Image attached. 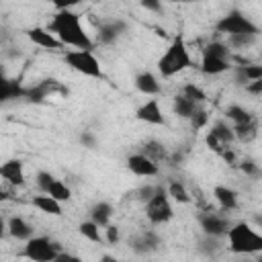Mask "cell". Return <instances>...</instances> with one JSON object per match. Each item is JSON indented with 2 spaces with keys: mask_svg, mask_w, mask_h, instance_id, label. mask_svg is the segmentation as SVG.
Wrapping results in <instances>:
<instances>
[{
  "mask_svg": "<svg viewBox=\"0 0 262 262\" xmlns=\"http://www.w3.org/2000/svg\"><path fill=\"white\" fill-rule=\"evenodd\" d=\"M203 53L213 55V57H219V59H227V61H229V49H227L225 43H219V41H211L209 45H205Z\"/></svg>",
  "mask_w": 262,
  "mask_h": 262,
  "instance_id": "obj_30",
  "label": "cell"
},
{
  "mask_svg": "<svg viewBox=\"0 0 262 262\" xmlns=\"http://www.w3.org/2000/svg\"><path fill=\"white\" fill-rule=\"evenodd\" d=\"M119 239H121L119 227H117V225H106V242H108V244H117Z\"/></svg>",
  "mask_w": 262,
  "mask_h": 262,
  "instance_id": "obj_35",
  "label": "cell"
},
{
  "mask_svg": "<svg viewBox=\"0 0 262 262\" xmlns=\"http://www.w3.org/2000/svg\"><path fill=\"white\" fill-rule=\"evenodd\" d=\"M18 96H25V90L16 82H12L0 74V102L10 100V98H18Z\"/></svg>",
  "mask_w": 262,
  "mask_h": 262,
  "instance_id": "obj_20",
  "label": "cell"
},
{
  "mask_svg": "<svg viewBox=\"0 0 262 262\" xmlns=\"http://www.w3.org/2000/svg\"><path fill=\"white\" fill-rule=\"evenodd\" d=\"M256 262H258V260H256Z\"/></svg>",
  "mask_w": 262,
  "mask_h": 262,
  "instance_id": "obj_45",
  "label": "cell"
},
{
  "mask_svg": "<svg viewBox=\"0 0 262 262\" xmlns=\"http://www.w3.org/2000/svg\"><path fill=\"white\" fill-rule=\"evenodd\" d=\"M27 37H29L35 45H39V47H43V49H49V51H59V49L63 47L45 27H33V29H29V31H27Z\"/></svg>",
  "mask_w": 262,
  "mask_h": 262,
  "instance_id": "obj_12",
  "label": "cell"
},
{
  "mask_svg": "<svg viewBox=\"0 0 262 262\" xmlns=\"http://www.w3.org/2000/svg\"><path fill=\"white\" fill-rule=\"evenodd\" d=\"M158 244H160V239H158L156 233H143L141 237L135 239L133 250L139 252V254H145V252H154V250L158 248Z\"/></svg>",
  "mask_w": 262,
  "mask_h": 262,
  "instance_id": "obj_27",
  "label": "cell"
},
{
  "mask_svg": "<svg viewBox=\"0 0 262 262\" xmlns=\"http://www.w3.org/2000/svg\"><path fill=\"white\" fill-rule=\"evenodd\" d=\"M215 31L217 33H223V35H256L260 33L258 25H254L242 10L233 8L229 10L227 14H223L217 23H215Z\"/></svg>",
  "mask_w": 262,
  "mask_h": 262,
  "instance_id": "obj_4",
  "label": "cell"
},
{
  "mask_svg": "<svg viewBox=\"0 0 262 262\" xmlns=\"http://www.w3.org/2000/svg\"><path fill=\"white\" fill-rule=\"evenodd\" d=\"M231 68V63L227 59H219V57H213V55H207L203 53V59H201V72L205 76H217V74H223Z\"/></svg>",
  "mask_w": 262,
  "mask_h": 262,
  "instance_id": "obj_14",
  "label": "cell"
},
{
  "mask_svg": "<svg viewBox=\"0 0 262 262\" xmlns=\"http://www.w3.org/2000/svg\"><path fill=\"white\" fill-rule=\"evenodd\" d=\"M78 231H80V235H84L86 239H90V242H94V244H100V242H102L100 227H98L96 223H92L90 219H88V221H82L80 227H78Z\"/></svg>",
  "mask_w": 262,
  "mask_h": 262,
  "instance_id": "obj_29",
  "label": "cell"
},
{
  "mask_svg": "<svg viewBox=\"0 0 262 262\" xmlns=\"http://www.w3.org/2000/svg\"><path fill=\"white\" fill-rule=\"evenodd\" d=\"M80 141H82L84 145H88V147H94V137H92L90 133H82V137H80Z\"/></svg>",
  "mask_w": 262,
  "mask_h": 262,
  "instance_id": "obj_41",
  "label": "cell"
},
{
  "mask_svg": "<svg viewBox=\"0 0 262 262\" xmlns=\"http://www.w3.org/2000/svg\"><path fill=\"white\" fill-rule=\"evenodd\" d=\"M182 94H184L186 98H190L192 102H196V104H201V102H205V100H207V94H205L196 84H184Z\"/></svg>",
  "mask_w": 262,
  "mask_h": 262,
  "instance_id": "obj_31",
  "label": "cell"
},
{
  "mask_svg": "<svg viewBox=\"0 0 262 262\" xmlns=\"http://www.w3.org/2000/svg\"><path fill=\"white\" fill-rule=\"evenodd\" d=\"M127 168L135 174V176H158L160 174V168L156 162H151L149 158H145L143 154H133L127 158Z\"/></svg>",
  "mask_w": 262,
  "mask_h": 262,
  "instance_id": "obj_11",
  "label": "cell"
},
{
  "mask_svg": "<svg viewBox=\"0 0 262 262\" xmlns=\"http://www.w3.org/2000/svg\"><path fill=\"white\" fill-rule=\"evenodd\" d=\"M35 180H37V186L41 188V192H43V194H47V190H49L51 182L55 180V176H53L51 172H47V170H39Z\"/></svg>",
  "mask_w": 262,
  "mask_h": 262,
  "instance_id": "obj_32",
  "label": "cell"
},
{
  "mask_svg": "<svg viewBox=\"0 0 262 262\" xmlns=\"http://www.w3.org/2000/svg\"><path fill=\"white\" fill-rule=\"evenodd\" d=\"M256 41V35H231L229 37V45L231 47H246L250 43Z\"/></svg>",
  "mask_w": 262,
  "mask_h": 262,
  "instance_id": "obj_33",
  "label": "cell"
},
{
  "mask_svg": "<svg viewBox=\"0 0 262 262\" xmlns=\"http://www.w3.org/2000/svg\"><path fill=\"white\" fill-rule=\"evenodd\" d=\"M199 223H201V229L205 231V235L209 237H219V235H225L231 227L229 219L219 215V213H203L199 215Z\"/></svg>",
  "mask_w": 262,
  "mask_h": 262,
  "instance_id": "obj_8",
  "label": "cell"
},
{
  "mask_svg": "<svg viewBox=\"0 0 262 262\" xmlns=\"http://www.w3.org/2000/svg\"><path fill=\"white\" fill-rule=\"evenodd\" d=\"M233 254H256L262 250V235L246 221H237L225 233Z\"/></svg>",
  "mask_w": 262,
  "mask_h": 262,
  "instance_id": "obj_3",
  "label": "cell"
},
{
  "mask_svg": "<svg viewBox=\"0 0 262 262\" xmlns=\"http://www.w3.org/2000/svg\"><path fill=\"white\" fill-rule=\"evenodd\" d=\"M225 115H227L229 121H233V125H244V123H250V121L254 119V115H252L250 111H246L244 106H239V104L227 106Z\"/></svg>",
  "mask_w": 262,
  "mask_h": 262,
  "instance_id": "obj_25",
  "label": "cell"
},
{
  "mask_svg": "<svg viewBox=\"0 0 262 262\" xmlns=\"http://www.w3.org/2000/svg\"><path fill=\"white\" fill-rule=\"evenodd\" d=\"M141 6L145 8V10H162V4L160 2H151V0H147V2H141Z\"/></svg>",
  "mask_w": 262,
  "mask_h": 262,
  "instance_id": "obj_40",
  "label": "cell"
},
{
  "mask_svg": "<svg viewBox=\"0 0 262 262\" xmlns=\"http://www.w3.org/2000/svg\"><path fill=\"white\" fill-rule=\"evenodd\" d=\"M0 178L6 180L12 186H23L25 184V166L20 160L10 158L0 164Z\"/></svg>",
  "mask_w": 262,
  "mask_h": 262,
  "instance_id": "obj_9",
  "label": "cell"
},
{
  "mask_svg": "<svg viewBox=\"0 0 262 262\" xmlns=\"http://www.w3.org/2000/svg\"><path fill=\"white\" fill-rule=\"evenodd\" d=\"M4 199H6V192H4L2 188H0V201H4Z\"/></svg>",
  "mask_w": 262,
  "mask_h": 262,
  "instance_id": "obj_44",
  "label": "cell"
},
{
  "mask_svg": "<svg viewBox=\"0 0 262 262\" xmlns=\"http://www.w3.org/2000/svg\"><path fill=\"white\" fill-rule=\"evenodd\" d=\"M242 170L248 172V174H254L258 168H256V164H254L252 160H246V162H242Z\"/></svg>",
  "mask_w": 262,
  "mask_h": 262,
  "instance_id": "obj_39",
  "label": "cell"
},
{
  "mask_svg": "<svg viewBox=\"0 0 262 262\" xmlns=\"http://www.w3.org/2000/svg\"><path fill=\"white\" fill-rule=\"evenodd\" d=\"M111 215H113V207L108 203H96L92 209H90V221L96 223L98 227H106L108 221H111Z\"/></svg>",
  "mask_w": 262,
  "mask_h": 262,
  "instance_id": "obj_17",
  "label": "cell"
},
{
  "mask_svg": "<svg viewBox=\"0 0 262 262\" xmlns=\"http://www.w3.org/2000/svg\"><path fill=\"white\" fill-rule=\"evenodd\" d=\"M51 262H82V258H78L76 254H68V252H59Z\"/></svg>",
  "mask_w": 262,
  "mask_h": 262,
  "instance_id": "obj_36",
  "label": "cell"
},
{
  "mask_svg": "<svg viewBox=\"0 0 262 262\" xmlns=\"http://www.w3.org/2000/svg\"><path fill=\"white\" fill-rule=\"evenodd\" d=\"M154 190H156V186H143V188L139 190V199L147 203V201L151 199V194H154Z\"/></svg>",
  "mask_w": 262,
  "mask_h": 262,
  "instance_id": "obj_38",
  "label": "cell"
},
{
  "mask_svg": "<svg viewBox=\"0 0 262 262\" xmlns=\"http://www.w3.org/2000/svg\"><path fill=\"white\" fill-rule=\"evenodd\" d=\"M59 252H61L59 244L51 242L45 235H37V237L27 239V244L23 248V256L31 262H51Z\"/></svg>",
  "mask_w": 262,
  "mask_h": 262,
  "instance_id": "obj_7",
  "label": "cell"
},
{
  "mask_svg": "<svg viewBox=\"0 0 262 262\" xmlns=\"http://www.w3.org/2000/svg\"><path fill=\"white\" fill-rule=\"evenodd\" d=\"M192 66V59H190V53H188V47L184 43V37L182 35H176L170 43V47L164 51V55L158 59V70L164 78H172L180 72H184L186 68Z\"/></svg>",
  "mask_w": 262,
  "mask_h": 262,
  "instance_id": "obj_2",
  "label": "cell"
},
{
  "mask_svg": "<svg viewBox=\"0 0 262 262\" xmlns=\"http://www.w3.org/2000/svg\"><path fill=\"white\" fill-rule=\"evenodd\" d=\"M4 233H6V223H4V219L0 217V237H2Z\"/></svg>",
  "mask_w": 262,
  "mask_h": 262,
  "instance_id": "obj_42",
  "label": "cell"
},
{
  "mask_svg": "<svg viewBox=\"0 0 262 262\" xmlns=\"http://www.w3.org/2000/svg\"><path fill=\"white\" fill-rule=\"evenodd\" d=\"M213 196L219 203V207L225 209V211H231V209L237 207V192L233 188H229V186H221V184L215 186L213 188Z\"/></svg>",
  "mask_w": 262,
  "mask_h": 262,
  "instance_id": "obj_15",
  "label": "cell"
},
{
  "mask_svg": "<svg viewBox=\"0 0 262 262\" xmlns=\"http://www.w3.org/2000/svg\"><path fill=\"white\" fill-rule=\"evenodd\" d=\"M196 111H199V104L192 102L190 98H186L184 94L174 96V113H176L178 117H182V119H190Z\"/></svg>",
  "mask_w": 262,
  "mask_h": 262,
  "instance_id": "obj_18",
  "label": "cell"
},
{
  "mask_svg": "<svg viewBox=\"0 0 262 262\" xmlns=\"http://www.w3.org/2000/svg\"><path fill=\"white\" fill-rule=\"evenodd\" d=\"M207 121H209V115H207V111H201V108L190 117V123H192V129H194V131L203 129V127L207 125Z\"/></svg>",
  "mask_w": 262,
  "mask_h": 262,
  "instance_id": "obj_34",
  "label": "cell"
},
{
  "mask_svg": "<svg viewBox=\"0 0 262 262\" xmlns=\"http://www.w3.org/2000/svg\"><path fill=\"white\" fill-rule=\"evenodd\" d=\"M246 90H248V92H252V94H260V92H262V80L248 82V84H246Z\"/></svg>",
  "mask_w": 262,
  "mask_h": 262,
  "instance_id": "obj_37",
  "label": "cell"
},
{
  "mask_svg": "<svg viewBox=\"0 0 262 262\" xmlns=\"http://www.w3.org/2000/svg\"><path fill=\"white\" fill-rule=\"evenodd\" d=\"M143 156L145 158H149L151 162H160V160H164L166 158V149H164V145L160 143V141H156V139H149L145 145H143Z\"/></svg>",
  "mask_w": 262,
  "mask_h": 262,
  "instance_id": "obj_28",
  "label": "cell"
},
{
  "mask_svg": "<svg viewBox=\"0 0 262 262\" xmlns=\"http://www.w3.org/2000/svg\"><path fill=\"white\" fill-rule=\"evenodd\" d=\"M47 196H51V199H55L57 203H68L70 199H72V190H70V186L63 182V180H53L51 182V186H49V190H47Z\"/></svg>",
  "mask_w": 262,
  "mask_h": 262,
  "instance_id": "obj_23",
  "label": "cell"
},
{
  "mask_svg": "<svg viewBox=\"0 0 262 262\" xmlns=\"http://www.w3.org/2000/svg\"><path fill=\"white\" fill-rule=\"evenodd\" d=\"M63 61L78 74L88 76V78H102V68L98 63V59L94 57L92 51H80V49H72L66 51Z\"/></svg>",
  "mask_w": 262,
  "mask_h": 262,
  "instance_id": "obj_5",
  "label": "cell"
},
{
  "mask_svg": "<svg viewBox=\"0 0 262 262\" xmlns=\"http://www.w3.org/2000/svg\"><path fill=\"white\" fill-rule=\"evenodd\" d=\"M45 29L61 45H70V47H76L80 51H92L94 49V41L84 31L80 14H76L74 10H70L63 4H57V12L51 16V20Z\"/></svg>",
  "mask_w": 262,
  "mask_h": 262,
  "instance_id": "obj_1",
  "label": "cell"
},
{
  "mask_svg": "<svg viewBox=\"0 0 262 262\" xmlns=\"http://www.w3.org/2000/svg\"><path fill=\"white\" fill-rule=\"evenodd\" d=\"M145 215L154 225H162L166 221L172 219V205H170V196L166 192V188L162 184L156 186L151 199L145 203Z\"/></svg>",
  "mask_w": 262,
  "mask_h": 262,
  "instance_id": "obj_6",
  "label": "cell"
},
{
  "mask_svg": "<svg viewBox=\"0 0 262 262\" xmlns=\"http://www.w3.org/2000/svg\"><path fill=\"white\" fill-rule=\"evenodd\" d=\"M135 119L137 121H143L147 125H166V119H164L162 108H160V102L156 98H149L147 102H143L135 111Z\"/></svg>",
  "mask_w": 262,
  "mask_h": 262,
  "instance_id": "obj_10",
  "label": "cell"
},
{
  "mask_svg": "<svg viewBox=\"0 0 262 262\" xmlns=\"http://www.w3.org/2000/svg\"><path fill=\"white\" fill-rule=\"evenodd\" d=\"M6 229H8V233L12 235V237H16V239H31L33 237V227L23 219V217H10L8 219V223H6Z\"/></svg>",
  "mask_w": 262,
  "mask_h": 262,
  "instance_id": "obj_16",
  "label": "cell"
},
{
  "mask_svg": "<svg viewBox=\"0 0 262 262\" xmlns=\"http://www.w3.org/2000/svg\"><path fill=\"white\" fill-rule=\"evenodd\" d=\"M166 192H168V196H172L176 203H182V205H188V203L192 201V196H190V192L186 190V186H184L182 182H178V180H172V182L168 184Z\"/></svg>",
  "mask_w": 262,
  "mask_h": 262,
  "instance_id": "obj_24",
  "label": "cell"
},
{
  "mask_svg": "<svg viewBox=\"0 0 262 262\" xmlns=\"http://www.w3.org/2000/svg\"><path fill=\"white\" fill-rule=\"evenodd\" d=\"M233 135L239 139V141H252L258 133V123L256 119H252L250 123H244V125H233Z\"/></svg>",
  "mask_w": 262,
  "mask_h": 262,
  "instance_id": "obj_26",
  "label": "cell"
},
{
  "mask_svg": "<svg viewBox=\"0 0 262 262\" xmlns=\"http://www.w3.org/2000/svg\"><path fill=\"white\" fill-rule=\"evenodd\" d=\"M102 262H117V260H113V258H108V256H104V258H102Z\"/></svg>",
  "mask_w": 262,
  "mask_h": 262,
  "instance_id": "obj_43",
  "label": "cell"
},
{
  "mask_svg": "<svg viewBox=\"0 0 262 262\" xmlns=\"http://www.w3.org/2000/svg\"><path fill=\"white\" fill-rule=\"evenodd\" d=\"M209 133H211V135H213V137H215V139H217V141H219L223 147H227V145H229V143L235 139L233 129H231L227 123H223V121H217V123L211 127V131H209Z\"/></svg>",
  "mask_w": 262,
  "mask_h": 262,
  "instance_id": "obj_21",
  "label": "cell"
},
{
  "mask_svg": "<svg viewBox=\"0 0 262 262\" xmlns=\"http://www.w3.org/2000/svg\"><path fill=\"white\" fill-rule=\"evenodd\" d=\"M135 88L147 96H156L162 92V86L158 82V78L151 74V72H139L135 76Z\"/></svg>",
  "mask_w": 262,
  "mask_h": 262,
  "instance_id": "obj_13",
  "label": "cell"
},
{
  "mask_svg": "<svg viewBox=\"0 0 262 262\" xmlns=\"http://www.w3.org/2000/svg\"><path fill=\"white\" fill-rule=\"evenodd\" d=\"M123 29H125V25L119 23V20H115V23H104V25L98 27V41H100V43H113V41L121 35Z\"/></svg>",
  "mask_w": 262,
  "mask_h": 262,
  "instance_id": "obj_19",
  "label": "cell"
},
{
  "mask_svg": "<svg viewBox=\"0 0 262 262\" xmlns=\"http://www.w3.org/2000/svg\"><path fill=\"white\" fill-rule=\"evenodd\" d=\"M33 207H37L39 211L47 213V215H61V203H57L55 199L41 194V196H33Z\"/></svg>",
  "mask_w": 262,
  "mask_h": 262,
  "instance_id": "obj_22",
  "label": "cell"
}]
</instances>
